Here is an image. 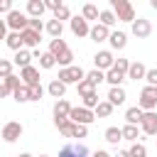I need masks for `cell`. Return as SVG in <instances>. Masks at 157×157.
<instances>
[{
	"label": "cell",
	"mask_w": 157,
	"mask_h": 157,
	"mask_svg": "<svg viewBox=\"0 0 157 157\" xmlns=\"http://www.w3.org/2000/svg\"><path fill=\"white\" fill-rule=\"evenodd\" d=\"M110 10L115 12V17H118V22H135L137 17H135V7L128 2V0H110Z\"/></svg>",
	"instance_id": "obj_1"
},
{
	"label": "cell",
	"mask_w": 157,
	"mask_h": 157,
	"mask_svg": "<svg viewBox=\"0 0 157 157\" xmlns=\"http://www.w3.org/2000/svg\"><path fill=\"white\" fill-rule=\"evenodd\" d=\"M56 78H59L61 83H66V86H69V83H76V86H78V83L86 78V71L74 64V66H69V69H59V76H56Z\"/></svg>",
	"instance_id": "obj_2"
},
{
	"label": "cell",
	"mask_w": 157,
	"mask_h": 157,
	"mask_svg": "<svg viewBox=\"0 0 157 157\" xmlns=\"http://www.w3.org/2000/svg\"><path fill=\"white\" fill-rule=\"evenodd\" d=\"M7 29L10 32H25L27 27H29V17H27V12H20V10H12L10 15H7Z\"/></svg>",
	"instance_id": "obj_3"
},
{
	"label": "cell",
	"mask_w": 157,
	"mask_h": 157,
	"mask_svg": "<svg viewBox=\"0 0 157 157\" xmlns=\"http://www.w3.org/2000/svg\"><path fill=\"white\" fill-rule=\"evenodd\" d=\"M137 105H140L145 113L155 110V108H157V86H145V88L140 91V101H137Z\"/></svg>",
	"instance_id": "obj_4"
},
{
	"label": "cell",
	"mask_w": 157,
	"mask_h": 157,
	"mask_svg": "<svg viewBox=\"0 0 157 157\" xmlns=\"http://www.w3.org/2000/svg\"><path fill=\"white\" fill-rule=\"evenodd\" d=\"M69 120H71V123H76V125H86V128H88V125L96 120V113H93V110H88V108H83V105H78V108H71Z\"/></svg>",
	"instance_id": "obj_5"
},
{
	"label": "cell",
	"mask_w": 157,
	"mask_h": 157,
	"mask_svg": "<svg viewBox=\"0 0 157 157\" xmlns=\"http://www.w3.org/2000/svg\"><path fill=\"white\" fill-rule=\"evenodd\" d=\"M2 140L5 142H17L20 140V135H22V123H17V120H7L5 125H2Z\"/></svg>",
	"instance_id": "obj_6"
},
{
	"label": "cell",
	"mask_w": 157,
	"mask_h": 157,
	"mask_svg": "<svg viewBox=\"0 0 157 157\" xmlns=\"http://www.w3.org/2000/svg\"><path fill=\"white\" fill-rule=\"evenodd\" d=\"M93 64H96V69L98 71H110L113 69V64H115V59H113V52H108V49H103V52H96V56H93Z\"/></svg>",
	"instance_id": "obj_7"
},
{
	"label": "cell",
	"mask_w": 157,
	"mask_h": 157,
	"mask_svg": "<svg viewBox=\"0 0 157 157\" xmlns=\"http://www.w3.org/2000/svg\"><path fill=\"white\" fill-rule=\"evenodd\" d=\"M132 34H135L137 39H147V37L152 34V22H150L147 17H137V20L132 22Z\"/></svg>",
	"instance_id": "obj_8"
},
{
	"label": "cell",
	"mask_w": 157,
	"mask_h": 157,
	"mask_svg": "<svg viewBox=\"0 0 157 157\" xmlns=\"http://www.w3.org/2000/svg\"><path fill=\"white\" fill-rule=\"evenodd\" d=\"M140 132L157 137V113H155V110H150V113H145V115H142V123H140Z\"/></svg>",
	"instance_id": "obj_9"
},
{
	"label": "cell",
	"mask_w": 157,
	"mask_h": 157,
	"mask_svg": "<svg viewBox=\"0 0 157 157\" xmlns=\"http://www.w3.org/2000/svg\"><path fill=\"white\" fill-rule=\"evenodd\" d=\"M59 157H91L88 147L83 142H76V145H66L59 150Z\"/></svg>",
	"instance_id": "obj_10"
},
{
	"label": "cell",
	"mask_w": 157,
	"mask_h": 157,
	"mask_svg": "<svg viewBox=\"0 0 157 157\" xmlns=\"http://www.w3.org/2000/svg\"><path fill=\"white\" fill-rule=\"evenodd\" d=\"M69 27H71V32L76 34V37H88V32H91V27H88V22L81 17V15H76V17H71L69 20Z\"/></svg>",
	"instance_id": "obj_11"
},
{
	"label": "cell",
	"mask_w": 157,
	"mask_h": 157,
	"mask_svg": "<svg viewBox=\"0 0 157 157\" xmlns=\"http://www.w3.org/2000/svg\"><path fill=\"white\" fill-rule=\"evenodd\" d=\"M20 78H22L25 86H34V83H39V69H37V66L20 69Z\"/></svg>",
	"instance_id": "obj_12"
},
{
	"label": "cell",
	"mask_w": 157,
	"mask_h": 157,
	"mask_svg": "<svg viewBox=\"0 0 157 157\" xmlns=\"http://www.w3.org/2000/svg\"><path fill=\"white\" fill-rule=\"evenodd\" d=\"M32 52L29 49H20V52H15V56H12V64L15 66H20V69H27V66H32Z\"/></svg>",
	"instance_id": "obj_13"
},
{
	"label": "cell",
	"mask_w": 157,
	"mask_h": 157,
	"mask_svg": "<svg viewBox=\"0 0 157 157\" xmlns=\"http://www.w3.org/2000/svg\"><path fill=\"white\" fill-rule=\"evenodd\" d=\"M125 98H128V93H125L123 86H113V88L108 91V103H110L113 108H115V105H123Z\"/></svg>",
	"instance_id": "obj_14"
},
{
	"label": "cell",
	"mask_w": 157,
	"mask_h": 157,
	"mask_svg": "<svg viewBox=\"0 0 157 157\" xmlns=\"http://www.w3.org/2000/svg\"><path fill=\"white\" fill-rule=\"evenodd\" d=\"M71 108H74V105H71L66 98L56 101V103H54V120H66L69 113H71Z\"/></svg>",
	"instance_id": "obj_15"
},
{
	"label": "cell",
	"mask_w": 157,
	"mask_h": 157,
	"mask_svg": "<svg viewBox=\"0 0 157 157\" xmlns=\"http://www.w3.org/2000/svg\"><path fill=\"white\" fill-rule=\"evenodd\" d=\"M145 74H147V66L142 61H130V69H128L130 81H140V78H145Z\"/></svg>",
	"instance_id": "obj_16"
},
{
	"label": "cell",
	"mask_w": 157,
	"mask_h": 157,
	"mask_svg": "<svg viewBox=\"0 0 157 157\" xmlns=\"http://www.w3.org/2000/svg\"><path fill=\"white\" fill-rule=\"evenodd\" d=\"M47 93H49L52 98L61 101V98H64V93H66V83H61L59 78H52V81H49V86H47Z\"/></svg>",
	"instance_id": "obj_17"
},
{
	"label": "cell",
	"mask_w": 157,
	"mask_h": 157,
	"mask_svg": "<svg viewBox=\"0 0 157 157\" xmlns=\"http://www.w3.org/2000/svg\"><path fill=\"white\" fill-rule=\"evenodd\" d=\"M88 37H91V39H93V42L98 44V42H105V39L110 37V29H108V27H103V25L98 22V25H93V27H91Z\"/></svg>",
	"instance_id": "obj_18"
},
{
	"label": "cell",
	"mask_w": 157,
	"mask_h": 157,
	"mask_svg": "<svg viewBox=\"0 0 157 157\" xmlns=\"http://www.w3.org/2000/svg\"><path fill=\"white\" fill-rule=\"evenodd\" d=\"M142 115H145V110H142L140 105H132V108L125 110V123H128V125H140V123H142Z\"/></svg>",
	"instance_id": "obj_19"
},
{
	"label": "cell",
	"mask_w": 157,
	"mask_h": 157,
	"mask_svg": "<svg viewBox=\"0 0 157 157\" xmlns=\"http://www.w3.org/2000/svg\"><path fill=\"white\" fill-rule=\"evenodd\" d=\"M22 42H25V49H32V52H34V49L39 47V34L27 27V29L22 32Z\"/></svg>",
	"instance_id": "obj_20"
},
{
	"label": "cell",
	"mask_w": 157,
	"mask_h": 157,
	"mask_svg": "<svg viewBox=\"0 0 157 157\" xmlns=\"http://www.w3.org/2000/svg\"><path fill=\"white\" fill-rule=\"evenodd\" d=\"M44 10H47V5L42 0H29L27 2V17H42Z\"/></svg>",
	"instance_id": "obj_21"
},
{
	"label": "cell",
	"mask_w": 157,
	"mask_h": 157,
	"mask_svg": "<svg viewBox=\"0 0 157 157\" xmlns=\"http://www.w3.org/2000/svg\"><path fill=\"white\" fill-rule=\"evenodd\" d=\"M5 44H7L12 52H20V49H25V42H22V32H10V34H7V39H5Z\"/></svg>",
	"instance_id": "obj_22"
},
{
	"label": "cell",
	"mask_w": 157,
	"mask_h": 157,
	"mask_svg": "<svg viewBox=\"0 0 157 157\" xmlns=\"http://www.w3.org/2000/svg\"><path fill=\"white\" fill-rule=\"evenodd\" d=\"M103 137H105V142H108V145H118V142L123 140V130H120V128H115V125H110V128H105Z\"/></svg>",
	"instance_id": "obj_23"
},
{
	"label": "cell",
	"mask_w": 157,
	"mask_h": 157,
	"mask_svg": "<svg viewBox=\"0 0 157 157\" xmlns=\"http://www.w3.org/2000/svg\"><path fill=\"white\" fill-rule=\"evenodd\" d=\"M108 42H110L113 49H125V44H128V34H125V32H110Z\"/></svg>",
	"instance_id": "obj_24"
},
{
	"label": "cell",
	"mask_w": 157,
	"mask_h": 157,
	"mask_svg": "<svg viewBox=\"0 0 157 157\" xmlns=\"http://www.w3.org/2000/svg\"><path fill=\"white\" fill-rule=\"evenodd\" d=\"M123 130V140H128V142H137V137H140V125H123L120 128Z\"/></svg>",
	"instance_id": "obj_25"
},
{
	"label": "cell",
	"mask_w": 157,
	"mask_h": 157,
	"mask_svg": "<svg viewBox=\"0 0 157 157\" xmlns=\"http://www.w3.org/2000/svg\"><path fill=\"white\" fill-rule=\"evenodd\" d=\"M81 17H83L86 22H88V20H98V17H101V10H98L93 2H86L83 10H81Z\"/></svg>",
	"instance_id": "obj_26"
},
{
	"label": "cell",
	"mask_w": 157,
	"mask_h": 157,
	"mask_svg": "<svg viewBox=\"0 0 157 157\" xmlns=\"http://www.w3.org/2000/svg\"><path fill=\"white\" fill-rule=\"evenodd\" d=\"M44 29H47V32L52 34V39H61V32H64V25H61L59 20H49Z\"/></svg>",
	"instance_id": "obj_27"
},
{
	"label": "cell",
	"mask_w": 157,
	"mask_h": 157,
	"mask_svg": "<svg viewBox=\"0 0 157 157\" xmlns=\"http://www.w3.org/2000/svg\"><path fill=\"white\" fill-rule=\"evenodd\" d=\"M125 78H128V76H125V74H120L118 69H110V71H105V81L110 83V88H113V86H120Z\"/></svg>",
	"instance_id": "obj_28"
},
{
	"label": "cell",
	"mask_w": 157,
	"mask_h": 157,
	"mask_svg": "<svg viewBox=\"0 0 157 157\" xmlns=\"http://www.w3.org/2000/svg\"><path fill=\"white\" fill-rule=\"evenodd\" d=\"M98 22H101L103 27H108V29H110V27L118 22V17H115V12H113V10H101V17H98Z\"/></svg>",
	"instance_id": "obj_29"
},
{
	"label": "cell",
	"mask_w": 157,
	"mask_h": 157,
	"mask_svg": "<svg viewBox=\"0 0 157 157\" xmlns=\"http://www.w3.org/2000/svg\"><path fill=\"white\" fill-rule=\"evenodd\" d=\"M66 49H69L66 39H52V42H49V54H54V56H59V54L66 52Z\"/></svg>",
	"instance_id": "obj_30"
},
{
	"label": "cell",
	"mask_w": 157,
	"mask_h": 157,
	"mask_svg": "<svg viewBox=\"0 0 157 157\" xmlns=\"http://www.w3.org/2000/svg\"><path fill=\"white\" fill-rule=\"evenodd\" d=\"M56 64H59L61 69H69V66H74V52H71V49L61 52V54L56 56Z\"/></svg>",
	"instance_id": "obj_31"
},
{
	"label": "cell",
	"mask_w": 157,
	"mask_h": 157,
	"mask_svg": "<svg viewBox=\"0 0 157 157\" xmlns=\"http://www.w3.org/2000/svg\"><path fill=\"white\" fill-rule=\"evenodd\" d=\"M54 66H56V56L49 52H42L39 54V69H54Z\"/></svg>",
	"instance_id": "obj_32"
},
{
	"label": "cell",
	"mask_w": 157,
	"mask_h": 157,
	"mask_svg": "<svg viewBox=\"0 0 157 157\" xmlns=\"http://www.w3.org/2000/svg\"><path fill=\"white\" fill-rule=\"evenodd\" d=\"M12 98L17 101V103H29V86H20L17 91H12Z\"/></svg>",
	"instance_id": "obj_33"
},
{
	"label": "cell",
	"mask_w": 157,
	"mask_h": 157,
	"mask_svg": "<svg viewBox=\"0 0 157 157\" xmlns=\"http://www.w3.org/2000/svg\"><path fill=\"white\" fill-rule=\"evenodd\" d=\"M128 155H130V157H147V147H145L142 142H132V145L128 147Z\"/></svg>",
	"instance_id": "obj_34"
},
{
	"label": "cell",
	"mask_w": 157,
	"mask_h": 157,
	"mask_svg": "<svg viewBox=\"0 0 157 157\" xmlns=\"http://www.w3.org/2000/svg\"><path fill=\"white\" fill-rule=\"evenodd\" d=\"M76 91H78V96H81V98H86V96L96 93V86H93V83H88V81L83 78V81H81V83L76 86Z\"/></svg>",
	"instance_id": "obj_35"
},
{
	"label": "cell",
	"mask_w": 157,
	"mask_h": 157,
	"mask_svg": "<svg viewBox=\"0 0 157 157\" xmlns=\"http://www.w3.org/2000/svg\"><path fill=\"white\" fill-rule=\"evenodd\" d=\"M93 113H96V118H108V115L113 113V105H110L108 101H101V103H98V108H96Z\"/></svg>",
	"instance_id": "obj_36"
},
{
	"label": "cell",
	"mask_w": 157,
	"mask_h": 157,
	"mask_svg": "<svg viewBox=\"0 0 157 157\" xmlns=\"http://www.w3.org/2000/svg\"><path fill=\"white\" fill-rule=\"evenodd\" d=\"M86 81H88V83H93V86H98L101 81H105V74H103V71H98V69H93V71H88V74H86Z\"/></svg>",
	"instance_id": "obj_37"
},
{
	"label": "cell",
	"mask_w": 157,
	"mask_h": 157,
	"mask_svg": "<svg viewBox=\"0 0 157 157\" xmlns=\"http://www.w3.org/2000/svg\"><path fill=\"white\" fill-rule=\"evenodd\" d=\"M12 66H15V64H12L10 59H0V78H2V81H5L7 76H12Z\"/></svg>",
	"instance_id": "obj_38"
},
{
	"label": "cell",
	"mask_w": 157,
	"mask_h": 157,
	"mask_svg": "<svg viewBox=\"0 0 157 157\" xmlns=\"http://www.w3.org/2000/svg\"><path fill=\"white\" fill-rule=\"evenodd\" d=\"M98 103H101V101H98V91H96V93H91V96H86L81 105H83V108H88V110H96V108H98Z\"/></svg>",
	"instance_id": "obj_39"
},
{
	"label": "cell",
	"mask_w": 157,
	"mask_h": 157,
	"mask_svg": "<svg viewBox=\"0 0 157 157\" xmlns=\"http://www.w3.org/2000/svg\"><path fill=\"white\" fill-rule=\"evenodd\" d=\"M44 96V88H42V83H34V86H29V101H39Z\"/></svg>",
	"instance_id": "obj_40"
},
{
	"label": "cell",
	"mask_w": 157,
	"mask_h": 157,
	"mask_svg": "<svg viewBox=\"0 0 157 157\" xmlns=\"http://www.w3.org/2000/svg\"><path fill=\"white\" fill-rule=\"evenodd\" d=\"M54 20H59V22H61V20H71V10H69L66 5H61V7L54 12Z\"/></svg>",
	"instance_id": "obj_41"
},
{
	"label": "cell",
	"mask_w": 157,
	"mask_h": 157,
	"mask_svg": "<svg viewBox=\"0 0 157 157\" xmlns=\"http://www.w3.org/2000/svg\"><path fill=\"white\" fill-rule=\"evenodd\" d=\"M47 25L42 22V17H29V29H34L37 34H42V29H44Z\"/></svg>",
	"instance_id": "obj_42"
},
{
	"label": "cell",
	"mask_w": 157,
	"mask_h": 157,
	"mask_svg": "<svg viewBox=\"0 0 157 157\" xmlns=\"http://www.w3.org/2000/svg\"><path fill=\"white\" fill-rule=\"evenodd\" d=\"M5 83H7V88H10V91H17V88L22 86V78L12 74V76H7V78H5Z\"/></svg>",
	"instance_id": "obj_43"
},
{
	"label": "cell",
	"mask_w": 157,
	"mask_h": 157,
	"mask_svg": "<svg viewBox=\"0 0 157 157\" xmlns=\"http://www.w3.org/2000/svg\"><path fill=\"white\" fill-rule=\"evenodd\" d=\"M113 69H118L120 74H125V76H128V69H130V61H128V59H115V64H113Z\"/></svg>",
	"instance_id": "obj_44"
},
{
	"label": "cell",
	"mask_w": 157,
	"mask_h": 157,
	"mask_svg": "<svg viewBox=\"0 0 157 157\" xmlns=\"http://www.w3.org/2000/svg\"><path fill=\"white\" fill-rule=\"evenodd\" d=\"M88 135V128L86 125H76L74 123V132H71V137H86Z\"/></svg>",
	"instance_id": "obj_45"
},
{
	"label": "cell",
	"mask_w": 157,
	"mask_h": 157,
	"mask_svg": "<svg viewBox=\"0 0 157 157\" xmlns=\"http://www.w3.org/2000/svg\"><path fill=\"white\" fill-rule=\"evenodd\" d=\"M145 81H147V86H157V69H147Z\"/></svg>",
	"instance_id": "obj_46"
},
{
	"label": "cell",
	"mask_w": 157,
	"mask_h": 157,
	"mask_svg": "<svg viewBox=\"0 0 157 157\" xmlns=\"http://www.w3.org/2000/svg\"><path fill=\"white\" fill-rule=\"evenodd\" d=\"M15 7H12V0H0V15L5 12V15H10Z\"/></svg>",
	"instance_id": "obj_47"
},
{
	"label": "cell",
	"mask_w": 157,
	"mask_h": 157,
	"mask_svg": "<svg viewBox=\"0 0 157 157\" xmlns=\"http://www.w3.org/2000/svg\"><path fill=\"white\" fill-rule=\"evenodd\" d=\"M44 5H47V10H52V12H56V10H59V7L64 5V2H61V0H47Z\"/></svg>",
	"instance_id": "obj_48"
},
{
	"label": "cell",
	"mask_w": 157,
	"mask_h": 157,
	"mask_svg": "<svg viewBox=\"0 0 157 157\" xmlns=\"http://www.w3.org/2000/svg\"><path fill=\"white\" fill-rule=\"evenodd\" d=\"M7 96H12V91L7 88V83H5V81H0V98H7Z\"/></svg>",
	"instance_id": "obj_49"
},
{
	"label": "cell",
	"mask_w": 157,
	"mask_h": 157,
	"mask_svg": "<svg viewBox=\"0 0 157 157\" xmlns=\"http://www.w3.org/2000/svg\"><path fill=\"white\" fill-rule=\"evenodd\" d=\"M7 34H10V32H7V22L0 20V39H7Z\"/></svg>",
	"instance_id": "obj_50"
},
{
	"label": "cell",
	"mask_w": 157,
	"mask_h": 157,
	"mask_svg": "<svg viewBox=\"0 0 157 157\" xmlns=\"http://www.w3.org/2000/svg\"><path fill=\"white\" fill-rule=\"evenodd\" d=\"M91 157H110L105 150H96V152H91Z\"/></svg>",
	"instance_id": "obj_51"
},
{
	"label": "cell",
	"mask_w": 157,
	"mask_h": 157,
	"mask_svg": "<svg viewBox=\"0 0 157 157\" xmlns=\"http://www.w3.org/2000/svg\"><path fill=\"white\" fill-rule=\"evenodd\" d=\"M115 157H130V155H128V150H118V155H115Z\"/></svg>",
	"instance_id": "obj_52"
},
{
	"label": "cell",
	"mask_w": 157,
	"mask_h": 157,
	"mask_svg": "<svg viewBox=\"0 0 157 157\" xmlns=\"http://www.w3.org/2000/svg\"><path fill=\"white\" fill-rule=\"evenodd\" d=\"M17 157H34V155H29V152H22V155H17Z\"/></svg>",
	"instance_id": "obj_53"
},
{
	"label": "cell",
	"mask_w": 157,
	"mask_h": 157,
	"mask_svg": "<svg viewBox=\"0 0 157 157\" xmlns=\"http://www.w3.org/2000/svg\"><path fill=\"white\" fill-rule=\"evenodd\" d=\"M150 5H152V7H155V10H157V0H150Z\"/></svg>",
	"instance_id": "obj_54"
},
{
	"label": "cell",
	"mask_w": 157,
	"mask_h": 157,
	"mask_svg": "<svg viewBox=\"0 0 157 157\" xmlns=\"http://www.w3.org/2000/svg\"><path fill=\"white\" fill-rule=\"evenodd\" d=\"M39 157H49V155H39Z\"/></svg>",
	"instance_id": "obj_55"
},
{
	"label": "cell",
	"mask_w": 157,
	"mask_h": 157,
	"mask_svg": "<svg viewBox=\"0 0 157 157\" xmlns=\"http://www.w3.org/2000/svg\"><path fill=\"white\" fill-rule=\"evenodd\" d=\"M0 140H2V132H0Z\"/></svg>",
	"instance_id": "obj_56"
},
{
	"label": "cell",
	"mask_w": 157,
	"mask_h": 157,
	"mask_svg": "<svg viewBox=\"0 0 157 157\" xmlns=\"http://www.w3.org/2000/svg\"><path fill=\"white\" fill-rule=\"evenodd\" d=\"M155 142H157V137H155Z\"/></svg>",
	"instance_id": "obj_57"
}]
</instances>
